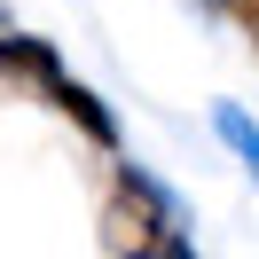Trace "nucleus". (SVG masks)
<instances>
[{
	"label": "nucleus",
	"instance_id": "4",
	"mask_svg": "<svg viewBox=\"0 0 259 259\" xmlns=\"http://www.w3.org/2000/svg\"><path fill=\"white\" fill-rule=\"evenodd\" d=\"M212 126H220V142L236 149V157L251 165V181H259V126H251V118L236 110V102H220V110H212Z\"/></svg>",
	"mask_w": 259,
	"mask_h": 259
},
{
	"label": "nucleus",
	"instance_id": "6",
	"mask_svg": "<svg viewBox=\"0 0 259 259\" xmlns=\"http://www.w3.org/2000/svg\"><path fill=\"white\" fill-rule=\"evenodd\" d=\"M0 32H8V0H0Z\"/></svg>",
	"mask_w": 259,
	"mask_h": 259
},
{
	"label": "nucleus",
	"instance_id": "3",
	"mask_svg": "<svg viewBox=\"0 0 259 259\" xmlns=\"http://www.w3.org/2000/svg\"><path fill=\"white\" fill-rule=\"evenodd\" d=\"M0 71H16V79H39V87L71 79V71L55 63V48H48V39H0Z\"/></svg>",
	"mask_w": 259,
	"mask_h": 259
},
{
	"label": "nucleus",
	"instance_id": "5",
	"mask_svg": "<svg viewBox=\"0 0 259 259\" xmlns=\"http://www.w3.org/2000/svg\"><path fill=\"white\" fill-rule=\"evenodd\" d=\"M157 259H196V243H189V236H173V243H165Z\"/></svg>",
	"mask_w": 259,
	"mask_h": 259
},
{
	"label": "nucleus",
	"instance_id": "1",
	"mask_svg": "<svg viewBox=\"0 0 259 259\" xmlns=\"http://www.w3.org/2000/svg\"><path fill=\"white\" fill-rule=\"evenodd\" d=\"M181 236V204L165 181H149L142 165H118V189H110V212H102V243L118 259H157L165 243Z\"/></svg>",
	"mask_w": 259,
	"mask_h": 259
},
{
	"label": "nucleus",
	"instance_id": "7",
	"mask_svg": "<svg viewBox=\"0 0 259 259\" xmlns=\"http://www.w3.org/2000/svg\"><path fill=\"white\" fill-rule=\"evenodd\" d=\"M243 32H251V39H259V16H251V24H243Z\"/></svg>",
	"mask_w": 259,
	"mask_h": 259
},
{
	"label": "nucleus",
	"instance_id": "2",
	"mask_svg": "<svg viewBox=\"0 0 259 259\" xmlns=\"http://www.w3.org/2000/svg\"><path fill=\"white\" fill-rule=\"evenodd\" d=\"M48 102H55V110H63V118H71V126H79V134H87V142H102V149H110V142H118V118H110V110H102V102H95V95H87V87H79V79H55V87H48Z\"/></svg>",
	"mask_w": 259,
	"mask_h": 259
}]
</instances>
